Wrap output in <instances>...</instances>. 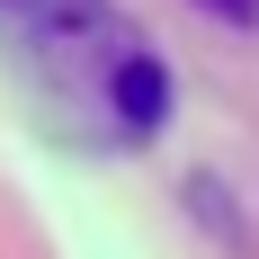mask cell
I'll list each match as a JSON object with an SVG mask.
<instances>
[{"label":"cell","instance_id":"1","mask_svg":"<svg viewBox=\"0 0 259 259\" xmlns=\"http://www.w3.org/2000/svg\"><path fill=\"white\" fill-rule=\"evenodd\" d=\"M206 9H224V18H241V27H259V0H206Z\"/></svg>","mask_w":259,"mask_h":259}]
</instances>
